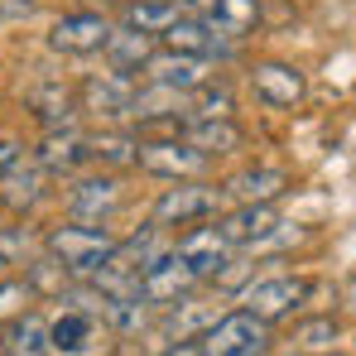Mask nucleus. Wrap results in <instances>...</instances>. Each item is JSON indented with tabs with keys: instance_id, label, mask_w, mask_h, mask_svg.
<instances>
[{
	"instance_id": "nucleus-11",
	"label": "nucleus",
	"mask_w": 356,
	"mask_h": 356,
	"mask_svg": "<svg viewBox=\"0 0 356 356\" xmlns=\"http://www.w3.org/2000/svg\"><path fill=\"white\" fill-rule=\"evenodd\" d=\"M174 250L202 275V280H217L222 270H227V260H232V241H227V232H222V222L212 217V222H197V227H188L183 236L174 241Z\"/></svg>"
},
{
	"instance_id": "nucleus-33",
	"label": "nucleus",
	"mask_w": 356,
	"mask_h": 356,
	"mask_svg": "<svg viewBox=\"0 0 356 356\" xmlns=\"http://www.w3.org/2000/svg\"><path fill=\"white\" fill-rule=\"evenodd\" d=\"M106 5H116V10H120V5H130V0H106Z\"/></svg>"
},
{
	"instance_id": "nucleus-17",
	"label": "nucleus",
	"mask_w": 356,
	"mask_h": 356,
	"mask_svg": "<svg viewBox=\"0 0 356 356\" xmlns=\"http://www.w3.org/2000/svg\"><path fill=\"white\" fill-rule=\"evenodd\" d=\"M188 15H197L202 24H212L227 39H250L260 24V0H188Z\"/></svg>"
},
{
	"instance_id": "nucleus-25",
	"label": "nucleus",
	"mask_w": 356,
	"mask_h": 356,
	"mask_svg": "<svg viewBox=\"0 0 356 356\" xmlns=\"http://www.w3.org/2000/svg\"><path fill=\"white\" fill-rule=\"evenodd\" d=\"M135 140L130 130H102L92 135V169H135Z\"/></svg>"
},
{
	"instance_id": "nucleus-35",
	"label": "nucleus",
	"mask_w": 356,
	"mask_h": 356,
	"mask_svg": "<svg viewBox=\"0 0 356 356\" xmlns=\"http://www.w3.org/2000/svg\"><path fill=\"white\" fill-rule=\"evenodd\" d=\"M289 356H303V352H289Z\"/></svg>"
},
{
	"instance_id": "nucleus-6",
	"label": "nucleus",
	"mask_w": 356,
	"mask_h": 356,
	"mask_svg": "<svg viewBox=\"0 0 356 356\" xmlns=\"http://www.w3.org/2000/svg\"><path fill=\"white\" fill-rule=\"evenodd\" d=\"M111 29H116V19L102 15V10H67L49 24V49L63 58H92V54L106 49Z\"/></svg>"
},
{
	"instance_id": "nucleus-23",
	"label": "nucleus",
	"mask_w": 356,
	"mask_h": 356,
	"mask_svg": "<svg viewBox=\"0 0 356 356\" xmlns=\"http://www.w3.org/2000/svg\"><path fill=\"white\" fill-rule=\"evenodd\" d=\"M188 15V0H130V5H120V24H130V29H140V34H164L174 19Z\"/></svg>"
},
{
	"instance_id": "nucleus-30",
	"label": "nucleus",
	"mask_w": 356,
	"mask_h": 356,
	"mask_svg": "<svg viewBox=\"0 0 356 356\" xmlns=\"http://www.w3.org/2000/svg\"><path fill=\"white\" fill-rule=\"evenodd\" d=\"M29 15H34V0H0V29L5 24H19Z\"/></svg>"
},
{
	"instance_id": "nucleus-21",
	"label": "nucleus",
	"mask_w": 356,
	"mask_h": 356,
	"mask_svg": "<svg viewBox=\"0 0 356 356\" xmlns=\"http://www.w3.org/2000/svg\"><path fill=\"white\" fill-rule=\"evenodd\" d=\"M106 63L116 67V72H145V63L159 54V39L154 34H140V29H130V24H120L116 19V29H111V39H106Z\"/></svg>"
},
{
	"instance_id": "nucleus-16",
	"label": "nucleus",
	"mask_w": 356,
	"mask_h": 356,
	"mask_svg": "<svg viewBox=\"0 0 356 356\" xmlns=\"http://www.w3.org/2000/svg\"><path fill=\"white\" fill-rule=\"evenodd\" d=\"M44 197H49V174H44L39 159H15V164L0 174V207H5V212L24 217V212H34Z\"/></svg>"
},
{
	"instance_id": "nucleus-32",
	"label": "nucleus",
	"mask_w": 356,
	"mask_h": 356,
	"mask_svg": "<svg viewBox=\"0 0 356 356\" xmlns=\"http://www.w3.org/2000/svg\"><path fill=\"white\" fill-rule=\"evenodd\" d=\"M159 356H202V347H197V337H193V342H174V347H164Z\"/></svg>"
},
{
	"instance_id": "nucleus-22",
	"label": "nucleus",
	"mask_w": 356,
	"mask_h": 356,
	"mask_svg": "<svg viewBox=\"0 0 356 356\" xmlns=\"http://www.w3.org/2000/svg\"><path fill=\"white\" fill-rule=\"evenodd\" d=\"M222 222V232H227V241L232 245H260V241H270L284 222L275 217V207H232V212H222L217 217Z\"/></svg>"
},
{
	"instance_id": "nucleus-1",
	"label": "nucleus",
	"mask_w": 356,
	"mask_h": 356,
	"mask_svg": "<svg viewBox=\"0 0 356 356\" xmlns=\"http://www.w3.org/2000/svg\"><path fill=\"white\" fill-rule=\"evenodd\" d=\"M44 250L58 260L67 275H77V280H92L106 260H111V250H116V236L106 232V227H87V222H72V227H54L49 236H44Z\"/></svg>"
},
{
	"instance_id": "nucleus-24",
	"label": "nucleus",
	"mask_w": 356,
	"mask_h": 356,
	"mask_svg": "<svg viewBox=\"0 0 356 356\" xmlns=\"http://www.w3.org/2000/svg\"><path fill=\"white\" fill-rule=\"evenodd\" d=\"M5 356H54V342H49V323L39 313H19L10 318V332H5Z\"/></svg>"
},
{
	"instance_id": "nucleus-13",
	"label": "nucleus",
	"mask_w": 356,
	"mask_h": 356,
	"mask_svg": "<svg viewBox=\"0 0 356 356\" xmlns=\"http://www.w3.org/2000/svg\"><path fill=\"white\" fill-rule=\"evenodd\" d=\"M159 49H174V54H193V58H232L236 54V39H227V34H217L212 24H202L197 15H183L174 19L164 34H159Z\"/></svg>"
},
{
	"instance_id": "nucleus-12",
	"label": "nucleus",
	"mask_w": 356,
	"mask_h": 356,
	"mask_svg": "<svg viewBox=\"0 0 356 356\" xmlns=\"http://www.w3.org/2000/svg\"><path fill=\"white\" fill-rule=\"evenodd\" d=\"M34 159L44 164V174L72 178L82 169H92V135H82L77 125H58V130H44Z\"/></svg>"
},
{
	"instance_id": "nucleus-15",
	"label": "nucleus",
	"mask_w": 356,
	"mask_h": 356,
	"mask_svg": "<svg viewBox=\"0 0 356 356\" xmlns=\"http://www.w3.org/2000/svg\"><path fill=\"white\" fill-rule=\"evenodd\" d=\"M250 97L270 111H289L303 102V72L294 63H255L250 67Z\"/></svg>"
},
{
	"instance_id": "nucleus-8",
	"label": "nucleus",
	"mask_w": 356,
	"mask_h": 356,
	"mask_svg": "<svg viewBox=\"0 0 356 356\" xmlns=\"http://www.w3.org/2000/svg\"><path fill=\"white\" fill-rule=\"evenodd\" d=\"M120 197H125V188H120L116 174H72L67 178V217L72 222H87V227H102L111 212L120 207Z\"/></svg>"
},
{
	"instance_id": "nucleus-5",
	"label": "nucleus",
	"mask_w": 356,
	"mask_h": 356,
	"mask_svg": "<svg viewBox=\"0 0 356 356\" xmlns=\"http://www.w3.org/2000/svg\"><path fill=\"white\" fill-rule=\"evenodd\" d=\"M197 284H202V275H197L178 250H164L154 265L140 270L135 294H140V303H149V308H174V303H188V294H193Z\"/></svg>"
},
{
	"instance_id": "nucleus-9",
	"label": "nucleus",
	"mask_w": 356,
	"mask_h": 356,
	"mask_svg": "<svg viewBox=\"0 0 356 356\" xmlns=\"http://www.w3.org/2000/svg\"><path fill=\"white\" fill-rule=\"evenodd\" d=\"M135 77L130 72H92L82 87H77V106H82V116L92 120H116L125 125V111H130V102H135Z\"/></svg>"
},
{
	"instance_id": "nucleus-19",
	"label": "nucleus",
	"mask_w": 356,
	"mask_h": 356,
	"mask_svg": "<svg viewBox=\"0 0 356 356\" xmlns=\"http://www.w3.org/2000/svg\"><path fill=\"white\" fill-rule=\"evenodd\" d=\"M24 106L34 111V120H39L44 130L77 125V116H82L77 92H72V87H63V82H39V87H29V92H24Z\"/></svg>"
},
{
	"instance_id": "nucleus-26",
	"label": "nucleus",
	"mask_w": 356,
	"mask_h": 356,
	"mask_svg": "<svg viewBox=\"0 0 356 356\" xmlns=\"http://www.w3.org/2000/svg\"><path fill=\"white\" fill-rule=\"evenodd\" d=\"M34 255H44V236L34 227H0V265H29Z\"/></svg>"
},
{
	"instance_id": "nucleus-3",
	"label": "nucleus",
	"mask_w": 356,
	"mask_h": 356,
	"mask_svg": "<svg viewBox=\"0 0 356 356\" xmlns=\"http://www.w3.org/2000/svg\"><path fill=\"white\" fill-rule=\"evenodd\" d=\"M227 212V193L222 188H212L207 178H183L174 188H164L159 193V202H154V227H164V232H174V227H197V222H212V217H222Z\"/></svg>"
},
{
	"instance_id": "nucleus-18",
	"label": "nucleus",
	"mask_w": 356,
	"mask_h": 356,
	"mask_svg": "<svg viewBox=\"0 0 356 356\" xmlns=\"http://www.w3.org/2000/svg\"><path fill=\"white\" fill-rule=\"evenodd\" d=\"M145 82H159V87H174V92H197L212 82V63L193 58V54H174V49H159L154 58L145 63Z\"/></svg>"
},
{
	"instance_id": "nucleus-27",
	"label": "nucleus",
	"mask_w": 356,
	"mask_h": 356,
	"mask_svg": "<svg viewBox=\"0 0 356 356\" xmlns=\"http://www.w3.org/2000/svg\"><path fill=\"white\" fill-rule=\"evenodd\" d=\"M193 116L197 120H212V116H236V97H232V87L227 82H207V87H197L193 92ZM188 116V120H193Z\"/></svg>"
},
{
	"instance_id": "nucleus-2",
	"label": "nucleus",
	"mask_w": 356,
	"mask_h": 356,
	"mask_svg": "<svg viewBox=\"0 0 356 356\" xmlns=\"http://www.w3.org/2000/svg\"><path fill=\"white\" fill-rule=\"evenodd\" d=\"M135 169L149 178H207L212 154H202L197 145H188L183 135H140L135 140Z\"/></svg>"
},
{
	"instance_id": "nucleus-34",
	"label": "nucleus",
	"mask_w": 356,
	"mask_h": 356,
	"mask_svg": "<svg viewBox=\"0 0 356 356\" xmlns=\"http://www.w3.org/2000/svg\"><path fill=\"white\" fill-rule=\"evenodd\" d=\"M0 356H5V337H0Z\"/></svg>"
},
{
	"instance_id": "nucleus-20",
	"label": "nucleus",
	"mask_w": 356,
	"mask_h": 356,
	"mask_svg": "<svg viewBox=\"0 0 356 356\" xmlns=\"http://www.w3.org/2000/svg\"><path fill=\"white\" fill-rule=\"evenodd\" d=\"M188 145H197L202 154H236L241 145H245V130L236 125V116H212V120H183V130H178Z\"/></svg>"
},
{
	"instance_id": "nucleus-14",
	"label": "nucleus",
	"mask_w": 356,
	"mask_h": 356,
	"mask_svg": "<svg viewBox=\"0 0 356 356\" xmlns=\"http://www.w3.org/2000/svg\"><path fill=\"white\" fill-rule=\"evenodd\" d=\"M222 193H227V202H236V207H275V202L289 193V174L275 169V164H250V169H241V174L227 178Z\"/></svg>"
},
{
	"instance_id": "nucleus-28",
	"label": "nucleus",
	"mask_w": 356,
	"mask_h": 356,
	"mask_svg": "<svg viewBox=\"0 0 356 356\" xmlns=\"http://www.w3.org/2000/svg\"><path fill=\"white\" fill-rule=\"evenodd\" d=\"M289 342H294V352H303V356H308V352H327V347L337 342V323H332V318H313V323H298Z\"/></svg>"
},
{
	"instance_id": "nucleus-31",
	"label": "nucleus",
	"mask_w": 356,
	"mask_h": 356,
	"mask_svg": "<svg viewBox=\"0 0 356 356\" xmlns=\"http://www.w3.org/2000/svg\"><path fill=\"white\" fill-rule=\"evenodd\" d=\"M15 159H24V149H19L15 140H0V174H5V169H10Z\"/></svg>"
},
{
	"instance_id": "nucleus-7",
	"label": "nucleus",
	"mask_w": 356,
	"mask_h": 356,
	"mask_svg": "<svg viewBox=\"0 0 356 356\" xmlns=\"http://www.w3.org/2000/svg\"><path fill=\"white\" fill-rule=\"evenodd\" d=\"M308 294H313V280H303V275L255 280V284H245V289H241V308H245V313H255L260 323H280V318H294Z\"/></svg>"
},
{
	"instance_id": "nucleus-10",
	"label": "nucleus",
	"mask_w": 356,
	"mask_h": 356,
	"mask_svg": "<svg viewBox=\"0 0 356 356\" xmlns=\"http://www.w3.org/2000/svg\"><path fill=\"white\" fill-rule=\"evenodd\" d=\"M49 342H54V356H92L106 347V327L97 318V308H63L58 318L49 323Z\"/></svg>"
},
{
	"instance_id": "nucleus-36",
	"label": "nucleus",
	"mask_w": 356,
	"mask_h": 356,
	"mask_svg": "<svg viewBox=\"0 0 356 356\" xmlns=\"http://www.w3.org/2000/svg\"><path fill=\"white\" fill-rule=\"evenodd\" d=\"M0 270H5V265H0Z\"/></svg>"
},
{
	"instance_id": "nucleus-29",
	"label": "nucleus",
	"mask_w": 356,
	"mask_h": 356,
	"mask_svg": "<svg viewBox=\"0 0 356 356\" xmlns=\"http://www.w3.org/2000/svg\"><path fill=\"white\" fill-rule=\"evenodd\" d=\"M29 298H34V284H29V280H5V284H0V323L19 318Z\"/></svg>"
},
{
	"instance_id": "nucleus-4",
	"label": "nucleus",
	"mask_w": 356,
	"mask_h": 356,
	"mask_svg": "<svg viewBox=\"0 0 356 356\" xmlns=\"http://www.w3.org/2000/svg\"><path fill=\"white\" fill-rule=\"evenodd\" d=\"M202 356H270V323H260L255 313H222L202 327L197 337Z\"/></svg>"
}]
</instances>
